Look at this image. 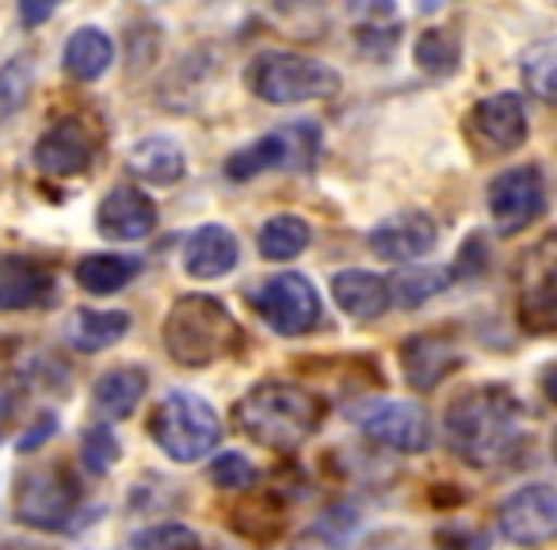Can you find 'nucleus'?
Returning <instances> with one entry per match:
<instances>
[{
  "label": "nucleus",
  "mask_w": 557,
  "mask_h": 550,
  "mask_svg": "<svg viewBox=\"0 0 557 550\" xmlns=\"http://www.w3.org/2000/svg\"><path fill=\"white\" fill-rule=\"evenodd\" d=\"M32 161L42 176H54V180L85 176L96 161V131L85 119H58V123L35 142Z\"/></svg>",
  "instance_id": "13"
},
{
  "label": "nucleus",
  "mask_w": 557,
  "mask_h": 550,
  "mask_svg": "<svg viewBox=\"0 0 557 550\" xmlns=\"http://www.w3.org/2000/svg\"><path fill=\"white\" fill-rule=\"evenodd\" d=\"M240 260V245L233 237V230L218 222H207L199 230L187 233L184 245V271L191 280H222L237 268Z\"/></svg>",
  "instance_id": "18"
},
{
  "label": "nucleus",
  "mask_w": 557,
  "mask_h": 550,
  "mask_svg": "<svg viewBox=\"0 0 557 550\" xmlns=\"http://www.w3.org/2000/svg\"><path fill=\"white\" fill-rule=\"evenodd\" d=\"M386 283H389V306H397V310H420L435 295H443L455 283V276L443 264H432V268H401Z\"/></svg>",
  "instance_id": "26"
},
{
  "label": "nucleus",
  "mask_w": 557,
  "mask_h": 550,
  "mask_svg": "<svg viewBox=\"0 0 557 550\" xmlns=\"http://www.w3.org/2000/svg\"><path fill=\"white\" fill-rule=\"evenodd\" d=\"M149 436L172 463H199V459L214 455L218 440H222V417L207 398L191 394V390H172L157 402L153 417H149Z\"/></svg>",
  "instance_id": "5"
},
{
  "label": "nucleus",
  "mask_w": 557,
  "mask_h": 550,
  "mask_svg": "<svg viewBox=\"0 0 557 550\" xmlns=\"http://www.w3.org/2000/svg\"><path fill=\"white\" fill-rule=\"evenodd\" d=\"M50 16H54V4H35V0H24V4H20L24 27H39V24H47Z\"/></svg>",
  "instance_id": "37"
},
{
  "label": "nucleus",
  "mask_w": 557,
  "mask_h": 550,
  "mask_svg": "<svg viewBox=\"0 0 557 550\" xmlns=\"http://www.w3.org/2000/svg\"><path fill=\"white\" fill-rule=\"evenodd\" d=\"M111 62H115V42H111V35L100 32V27H77V32L70 35V42H65L62 65L81 85L100 81L103 73L111 70Z\"/></svg>",
  "instance_id": "22"
},
{
  "label": "nucleus",
  "mask_w": 557,
  "mask_h": 550,
  "mask_svg": "<svg viewBox=\"0 0 557 550\" xmlns=\"http://www.w3.org/2000/svg\"><path fill=\"white\" fill-rule=\"evenodd\" d=\"M519 321L531 333H557V237H546L519 264Z\"/></svg>",
  "instance_id": "10"
},
{
  "label": "nucleus",
  "mask_w": 557,
  "mask_h": 550,
  "mask_svg": "<svg viewBox=\"0 0 557 550\" xmlns=\"http://www.w3.org/2000/svg\"><path fill=\"white\" fill-rule=\"evenodd\" d=\"M126 172H131L138 184H157V187H172L184 180L187 172V157L180 149V142L153 134V138H141L131 146L126 154Z\"/></svg>",
  "instance_id": "20"
},
{
  "label": "nucleus",
  "mask_w": 557,
  "mask_h": 550,
  "mask_svg": "<svg viewBox=\"0 0 557 550\" xmlns=\"http://www.w3.org/2000/svg\"><path fill=\"white\" fill-rule=\"evenodd\" d=\"M54 428H58V417H54V413H42V417H39V432H27V436H20V443H16V448H20V451H39L42 443H47L50 436H54Z\"/></svg>",
  "instance_id": "35"
},
{
  "label": "nucleus",
  "mask_w": 557,
  "mask_h": 550,
  "mask_svg": "<svg viewBox=\"0 0 557 550\" xmlns=\"http://www.w3.org/2000/svg\"><path fill=\"white\" fill-rule=\"evenodd\" d=\"M256 248H260V256L271 264L295 260V256H302L306 248H310V225L298 215H275L260 225Z\"/></svg>",
  "instance_id": "27"
},
{
  "label": "nucleus",
  "mask_w": 557,
  "mask_h": 550,
  "mask_svg": "<svg viewBox=\"0 0 557 550\" xmlns=\"http://www.w3.org/2000/svg\"><path fill=\"white\" fill-rule=\"evenodd\" d=\"M549 451H554V463H557V428H554V440H549Z\"/></svg>",
  "instance_id": "40"
},
{
  "label": "nucleus",
  "mask_w": 557,
  "mask_h": 550,
  "mask_svg": "<svg viewBox=\"0 0 557 550\" xmlns=\"http://www.w3.org/2000/svg\"><path fill=\"white\" fill-rule=\"evenodd\" d=\"M321 154V126L310 119H298V123L278 126V131L256 138L252 146L237 149V154L225 161V176L230 180H252L260 172H306L318 164Z\"/></svg>",
  "instance_id": "6"
},
{
  "label": "nucleus",
  "mask_w": 557,
  "mask_h": 550,
  "mask_svg": "<svg viewBox=\"0 0 557 550\" xmlns=\"http://www.w3.org/2000/svg\"><path fill=\"white\" fill-rule=\"evenodd\" d=\"M412 58L432 81H447L462 65V42H458V35L450 27H428L417 39V47H412Z\"/></svg>",
  "instance_id": "28"
},
{
  "label": "nucleus",
  "mask_w": 557,
  "mask_h": 550,
  "mask_svg": "<svg viewBox=\"0 0 557 550\" xmlns=\"http://www.w3.org/2000/svg\"><path fill=\"white\" fill-rule=\"evenodd\" d=\"M146 390H149V375L141 371V367H115V371L100 375L92 398H96V410H100L103 417L126 420L141 405Z\"/></svg>",
  "instance_id": "24"
},
{
  "label": "nucleus",
  "mask_w": 557,
  "mask_h": 550,
  "mask_svg": "<svg viewBox=\"0 0 557 550\" xmlns=\"http://www.w3.org/2000/svg\"><path fill=\"white\" fill-rule=\"evenodd\" d=\"M333 298L351 321H379L389 310V283L374 271L348 268L333 276Z\"/></svg>",
  "instance_id": "21"
},
{
  "label": "nucleus",
  "mask_w": 557,
  "mask_h": 550,
  "mask_svg": "<svg viewBox=\"0 0 557 550\" xmlns=\"http://www.w3.org/2000/svg\"><path fill=\"white\" fill-rule=\"evenodd\" d=\"M35 88V70L27 58H12V62H4V70H0V111H16L27 103V96H32Z\"/></svg>",
  "instance_id": "32"
},
{
  "label": "nucleus",
  "mask_w": 557,
  "mask_h": 550,
  "mask_svg": "<svg viewBox=\"0 0 557 550\" xmlns=\"http://www.w3.org/2000/svg\"><path fill=\"white\" fill-rule=\"evenodd\" d=\"M542 390H546V398L557 405V364L546 367V375H542Z\"/></svg>",
  "instance_id": "38"
},
{
  "label": "nucleus",
  "mask_w": 557,
  "mask_h": 550,
  "mask_svg": "<svg viewBox=\"0 0 557 550\" xmlns=\"http://www.w3.org/2000/svg\"><path fill=\"white\" fill-rule=\"evenodd\" d=\"M470 126L488 149H519L527 142V108L519 93H493L470 111Z\"/></svg>",
  "instance_id": "17"
},
{
  "label": "nucleus",
  "mask_w": 557,
  "mask_h": 550,
  "mask_svg": "<svg viewBox=\"0 0 557 550\" xmlns=\"http://www.w3.org/2000/svg\"><path fill=\"white\" fill-rule=\"evenodd\" d=\"M447 440L470 466H500L523 448V405L508 387H473L447 405Z\"/></svg>",
  "instance_id": "1"
},
{
  "label": "nucleus",
  "mask_w": 557,
  "mask_h": 550,
  "mask_svg": "<svg viewBox=\"0 0 557 550\" xmlns=\"http://www.w3.org/2000/svg\"><path fill=\"white\" fill-rule=\"evenodd\" d=\"M141 260L138 256H123V253H92L73 268L77 276V288L88 295L103 298V295H119L123 288H131L138 280Z\"/></svg>",
  "instance_id": "23"
},
{
  "label": "nucleus",
  "mask_w": 557,
  "mask_h": 550,
  "mask_svg": "<svg viewBox=\"0 0 557 550\" xmlns=\"http://www.w3.org/2000/svg\"><path fill=\"white\" fill-rule=\"evenodd\" d=\"M351 420L363 428L371 440L386 443L405 455H417L432 443V420L417 402H363L359 410H351Z\"/></svg>",
  "instance_id": "11"
},
{
  "label": "nucleus",
  "mask_w": 557,
  "mask_h": 550,
  "mask_svg": "<svg viewBox=\"0 0 557 550\" xmlns=\"http://www.w3.org/2000/svg\"><path fill=\"white\" fill-rule=\"evenodd\" d=\"M0 550H32V547H0Z\"/></svg>",
  "instance_id": "41"
},
{
  "label": "nucleus",
  "mask_w": 557,
  "mask_h": 550,
  "mask_svg": "<svg viewBox=\"0 0 557 550\" xmlns=\"http://www.w3.org/2000/svg\"><path fill=\"white\" fill-rule=\"evenodd\" d=\"M245 85L256 100L271 103V108H295V103L329 100L341 93V73L318 58L290 54V50H263L245 70Z\"/></svg>",
  "instance_id": "4"
},
{
  "label": "nucleus",
  "mask_w": 557,
  "mask_h": 550,
  "mask_svg": "<svg viewBox=\"0 0 557 550\" xmlns=\"http://www.w3.org/2000/svg\"><path fill=\"white\" fill-rule=\"evenodd\" d=\"M371 253L386 264H417L440 241V225L424 215V210H405V215H389L371 230Z\"/></svg>",
  "instance_id": "14"
},
{
  "label": "nucleus",
  "mask_w": 557,
  "mask_h": 550,
  "mask_svg": "<svg viewBox=\"0 0 557 550\" xmlns=\"http://www.w3.org/2000/svg\"><path fill=\"white\" fill-rule=\"evenodd\" d=\"M210 481L218 489H248L256 481V466L248 463L240 451H222V455L210 463Z\"/></svg>",
  "instance_id": "33"
},
{
  "label": "nucleus",
  "mask_w": 557,
  "mask_h": 550,
  "mask_svg": "<svg viewBox=\"0 0 557 550\" xmlns=\"http://www.w3.org/2000/svg\"><path fill=\"white\" fill-rule=\"evenodd\" d=\"M496 527L516 547H542L557 539V489L554 486H523L500 504Z\"/></svg>",
  "instance_id": "12"
},
{
  "label": "nucleus",
  "mask_w": 557,
  "mask_h": 550,
  "mask_svg": "<svg viewBox=\"0 0 557 550\" xmlns=\"http://www.w3.org/2000/svg\"><path fill=\"white\" fill-rule=\"evenodd\" d=\"M134 550H199V535L187 524H176V520H164V524L141 527L131 539Z\"/></svg>",
  "instance_id": "30"
},
{
  "label": "nucleus",
  "mask_w": 557,
  "mask_h": 550,
  "mask_svg": "<svg viewBox=\"0 0 557 550\" xmlns=\"http://www.w3.org/2000/svg\"><path fill=\"white\" fill-rule=\"evenodd\" d=\"M131 333V314L123 310H77L70 321V344L77 352H108Z\"/></svg>",
  "instance_id": "25"
},
{
  "label": "nucleus",
  "mask_w": 557,
  "mask_h": 550,
  "mask_svg": "<svg viewBox=\"0 0 557 550\" xmlns=\"http://www.w3.org/2000/svg\"><path fill=\"white\" fill-rule=\"evenodd\" d=\"M481 260H485V245H481V237H470L462 248V256H458V271H462V276H478Z\"/></svg>",
  "instance_id": "36"
},
{
  "label": "nucleus",
  "mask_w": 557,
  "mask_h": 550,
  "mask_svg": "<svg viewBox=\"0 0 557 550\" xmlns=\"http://www.w3.org/2000/svg\"><path fill=\"white\" fill-rule=\"evenodd\" d=\"M519 73H523L527 93L557 103V39L531 42L523 50V58H519Z\"/></svg>",
  "instance_id": "29"
},
{
  "label": "nucleus",
  "mask_w": 557,
  "mask_h": 550,
  "mask_svg": "<svg viewBox=\"0 0 557 550\" xmlns=\"http://www.w3.org/2000/svg\"><path fill=\"white\" fill-rule=\"evenodd\" d=\"M164 349L180 367H214L240 349V326L214 295H184L164 318Z\"/></svg>",
  "instance_id": "3"
},
{
  "label": "nucleus",
  "mask_w": 557,
  "mask_h": 550,
  "mask_svg": "<svg viewBox=\"0 0 557 550\" xmlns=\"http://www.w3.org/2000/svg\"><path fill=\"white\" fill-rule=\"evenodd\" d=\"M252 306L263 326L278 337H306L321 321V295L302 271L271 276L252 291Z\"/></svg>",
  "instance_id": "8"
},
{
  "label": "nucleus",
  "mask_w": 557,
  "mask_h": 550,
  "mask_svg": "<svg viewBox=\"0 0 557 550\" xmlns=\"http://www.w3.org/2000/svg\"><path fill=\"white\" fill-rule=\"evenodd\" d=\"M77 504H81L77 478L65 466L42 463L20 474L12 512H16L20 524L35 527V531H65L70 520L77 516Z\"/></svg>",
  "instance_id": "7"
},
{
  "label": "nucleus",
  "mask_w": 557,
  "mask_h": 550,
  "mask_svg": "<svg viewBox=\"0 0 557 550\" xmlns=\"http://www.w3.org/2000/svg\"><path fill=\"white\" fill-rule=\"evenodd\" d=\"M54 303V276L35 256L0 253V314L42 310Z\"/></svg>",
  "instance_id": "16"
},
{
  "label": "nucleus",
  "mask_w": 557,
  "mask_h": 550,
  "mask_svg": "<svg viewBox=\"0 0 557 550\" xmlns=\"http://www.w3.org/2000/svg\"><path fill=\"white\" fill-rule=\"evenodd\" d=\"M81 459L92 474H108L115 470V463L123 459V448H119V436L111 432L108 425H92L81 436Z\"/></svg>",
  "instance_id": "31"
},
{
  "label": "nucleus",
  "mask_w": 557,
  "mask_h": 550,
  "mask_svg": "<svg viewBox=\"0 0 557 550\" xmlns=\"http://www.w3.org/2000/svg\"><path fill=\"white\" fill-rule=\"evenodd\" d=\"M12 405H16V402H12V394L4 387H0V428H4V420L12 417Z\"/></svg>",
  "instance_id": "39"
},
{
  "label": "nucleus",
  "mask_w": 557,
  "mask_h": 550,
  "mask_svg": "<svg viewBox=\"0 0 557 550\" xmlns=\"http://www.w3.org/2000/svg\"><path fill=\"white\" fill-rule=\"evenodd\" d=\"M435 550H488V535L466 524H447L435 531Z\"/></svg>",
  "instance_id": "34"
},
{
  "label": "nucleus",
  "mask_w": 557,
  "mask_h": 550,
  "mask_svg": "<svg viewBox=\"0 0 557 550\" xmlns=\"http://www.w3.org/2000/svg\"><path fill=\"white\" fill-rule=\"evenodd\" d=\"M325 402L295 382H260L237 402V425L268 451H295L321 428Z\"/></svg>",
  "instance_id": "2"
},
{
  "label": "nucleus",
  "mask_w": 557,
  "mask_h": 550,
  "mask_svg": "<svg viewBox=\"0 0 557 550\" xmlns=\"http://www.w3.org/2000/svg\"><path fill=\"white\" fill-rule=\"evenodd\" d=\"M488 215H493L496 233L511 237L523 233L546 215V180L534 164H516V169L500 172L488 184Z\"/></svg>",
  "instance_id": "9"
},
{
  "label": "nucleus",
  "mask_w": 557,
  "mask_h": 550,
  "mask_svg": "<svg viewBox=\"0 0 557 550\" xmlns=\"http://www.w3.org/2000/svg\"><path fill=\"white\" fill-rule=\"evenodd\" d=\"M458 367V349L440 333H417L401 344V371L412 390H435Z\"/></svg>",
  "instance_id": "19"
},
{
  "label": "nucleus",
  "mask_w": 557,
  "mask_h": 550,
  "mask_svg": "<svg viewBox=\"0 0 557 550\" xmlns=\"http://www.w3.org/2000/svg\"><path fill=\"white\" fill-rule=\"evenodd\" d=\"M96 230L108 241H138L157 230V203L138 184H119L96 207Z\"/></svg>",
  "instance_id": "15"
}]
</instances>
